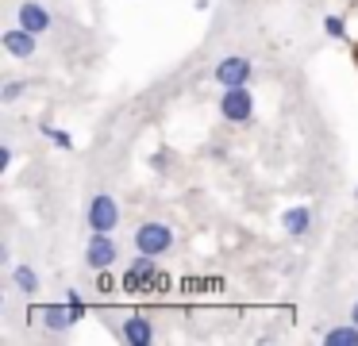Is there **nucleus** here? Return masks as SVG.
<instances>
[{
	"label": "nucleus",
	"instance_id": "obj_1",
	"mask_svg": "<svg viewBox=\"0 0 358 346\" xmlns=\"http://www.w3.org/2000/svg\"><path fill=\"white\" fill-rule=\"evenodd\" d=\"M120 289L124 292H155V289H166V277L158 273V261L150 258V254H139V258L124 269Z\"/></svg>",
	"mask_w": 358,
	"mask_h": 346
},
{
	"label": "nucleus",
	"instance_id": "obj_2",
	"mask_svg": "<svg viewBox=\"0 0 358 346\" xmlns=\"http://www.w3.org/2000/svg\"><path fill=\"white\" fill-rule=\"evenodd\" d=\"M220 115H224L227 123H250L255 120V96H250L247 85L224 89V96H220Z\"/></svg>",
	"mask_w": 358,
	"mask_h": 346
},
{
	"label": "nucleus",
	"instance_id": "obj_3",
	"mask_svg": "<svg viewBox=\"0 0 358 346\" xmlns=\"http://www.w3.org/2000/svg\"><path fill=\"white\" fill-rule=\"evenodd\" d=\"M135 250L150 254V258H162L166 250H173V227H166V223H143L135 231Z\"/></svg>",
	"mask_w": 358,
	"mask_h": 346
},
{
	"label": "nucleus",
	"instance_id": "obj_4",
	"mask_svg": "<svg viewBox=\"0 0 358 346\" xmlns=\"http://www.w3.org/2000/svg\"><path fill=\"white\" fill-rule=\"evenodd\" d=\"M116 258H120V246H116V238H112V231H93V238H89V246H85V266L101 273V269L116 266Z\"/></svg>",
	"mask_w": 358,
	"mask_h": 346
},
{
	"label": "nucleus",
	"instance_id": "obj_5",
	"mask_svg": "<svg viewBox=\"0 0 358 346\" xmlns=\"http://www.w3.org/2000/svg\"><path fill=\"white\" fill-rule=\"evenodd\" d=\"M85 223H89V231H116V223H120V204L108 196V192L93 196V200H89V208H85Z\"/></svg>",
	"mask_w": 358,
	"mask_h": 346
},
{
	"label": "nucleus",
	"instance_id": "obj_6",
	"mask_svg": "<svg viewBox=\"0 0 358 346\" xmlns=\"http://www.w3.org/2000/svg\"><path fill=\"white\" fill-rule=\"evenodd\" d=\"M250 73H255V66H250V58H243V54H227L224 62H216V85H224V89H235V85H247Z\"/></svg>",
	"mask_w": 358,
	"mask_h": 346
},
{
	"label": "nucleus",
	"instance_id": "obj_7",
	"mask_svg": "<svg viewBox=\"0 0 358 346\" xmlns=\"http://www.w3.org/2000/svg\"><path fill=\"white\" fill-rule=\"evenodd\" d=\"M16 20H20V27H27L31 35H43V31H50L55 15H50L39 0H24V4H20V12H16Z\"/></svg>",
	"mask_w": 358,
	"mask_h": 346
},
{
	"label": "nucleus",
	"instance_id": "obj_8",
	"mask_svg": "<svg viewBox=\"0 0 358 346\" xmlns=\"http://www.w3.org/2000/svg\"><path fill=\"white\" fill-rule=\"evenodd\" d=\"M35 38H39V35H31L27 27H20V23H16V27L4 31V38H0V43H4V50H8L12 58H31V54L39 50V46H35Z\"/></svg>",
	"mask_w": 358,
	"mask_h": 346
},
{
	"label": "nucleus",
	"instance_id": "obj_9",
	"mask_svg": "<svg viewBox=\"0 0 358 346\" xmlns=\"http://www.w3.org/2000/svg\"><path fill=\"white\" fill-rule=\"evenodd\" d=\"M39 323L47 331H70L73 323H78V315H73L70 304H43L39 308Z\"/></svg>",
	"mask_w": 358,
	"mask_h": 346
},
{
	"label": "nucleus",
	"instance_id": "obj_10",
	"mask_svg": "<svg viewBox=\"0 0 358 346\" xmlns=\"http://www.w3.org/2000/svg\"><path fill=\"white\" fill-rule=\"evenodd\" d=\"M120 335H124V343H131V346H150L155 343V323H150L147 315H131V319H124Z\"/></svg>",
	"mask_w": 358,
	"mask_h": 346
},
{
	"label": "nucleus",
	"instance_id": "obj_11",
	"mask_svg": "<svg viewBox=\"0 0 358 346\" xmlns=\"http://www.w3.org/2000/svg\"><path fill=\"white\" fill-rule=\"evenodd\" d=\"M281 227H285L293 238H304V235L312 231V208H308V204L285 208V212H281Z\"/></svg>",
	"mask_w": 358,
	"mask_h": 346
},
{
	"label": "nucleus",
	"instance_id": "obj_12",
	"mask_svg": "<svg viewBox=\"0 0 358 346\" xmlns=\"http://www.w3.org/2000/svg\"><path fill=\"white\" fill-rule=\"evenodd\" d=\"M324 343L327 346H358V323L350 319V323H343V327H331L324 335Z\"/></svg>",
	"mask_w": 358,
	"mask_h": 346
},
{
	"label": "nucleus",
	"instance_id": "obj_13",
	"mask_svg": "<svg viewBox=\"0 0 358 346\" xmlns=\"http://www.w3.org/2000/svg\"><path fill=\"white\" fill-rule=\"evenodd\" d=\"M12 284H16L20 292H27V296H35V292H39V273H35L31 266H16L12 269Z\"/></svg>",
	"mask_w": 358,
	"mask_h": 346
},
{
	"label": "nucleus",
	"instance_id": "obj_14",
	"mask_svg": "<svg viewBox=\"0 0 358 346\" xmlns=\"http://www.w3.org/2000/svg\"><path fill=\"white\" fill-rule=\"evenodd\" d=\"M39 131H43V135H47L55 146H58V150H73V135H70V131H62V127H50V123H39Z\"/></svg>",
	"mask_w": 358,
	"mask_h": 346
},
{
	"label": "nucleus",
	"instance_id": "obj_15",
	"mask_svg": "<svg viewBox=\"0 0 358 346\" xmlns=\"http://www.w3.org/2000/svg\"><path fill=\"white\" fill-rule=\"evenodd\" d=\"M324 35H331V38H343V35H347V23H343V15H324Z\"/></svg>",
	"mask_w": 358,
	"mask_h": 346
},
{
	"label": "nucleus",
	"instance_id": "obj_16",
	"mask_svg": "<svg viewBox=\"0 0 358 346\" xmlns=\"http://www.w3.org/2000/svg\"><path fill=\"white\" fill-rule=\"evenodd\" d=\"M24 89H27L24 81H8L4 89H0V100H4V104H12V100H20V96H24Z\"/></svg>",
	"mask_w": 358,
	"mask_h": 346
},
{
	"label": "nucleus",
	"instance_id": "obj_17",
	"mask_svg": "<svg viewBox=\"0 0 358 346\" xmlns=\"http://www.w3.org/2000/svg\"><path fill=\"white\" fill-rule=\"evenodd\" d=\"M66 304L73 308V315H78V323L85 319V300H81V292H78V289H70V292H66Z\"/></svg>",
	"mask_w": 358,
	"mask_h": 346
},
{
	"label": "nucleus",
	"instance_id": "obj_18",
	"mask_svg": "<svg viewBox=\"0 0 358 346\" xmlns=\"http://www.w3.org/2000/svg\"><path fill=\"white\" fill-rule=\"evenodd\" d=\"M112 284H116V277H112L108 269H101V277H96V289H101V292H108Z\"/></svg>",
	"mask_w": 358,
	"mask_h": 346
},
{
	"label": "nucleus",
	"instance_id": "obj_19",
	"mask_svg": "<svg viewBox=\"0 0 358 346\" xmlns=\"http://www.w3.org/2000/svg\"><path fill=\"white\" fill-rule=\"evenodd\" d=\"M12 166V146H0V169Z\"/></svg>",
	"mask_w": 358,
	"mask_h": 346
},
{
	"label": "nucleus",
	"instance_id": "obj_20",
	"mask_svg": "<svg viewBox=\"0 0 358 346\" xmlns=\"http://www.w3.org/2000/svg\"><path fill=\"white\" fill-rule=\"evenodd\" d=\"M350 319H355V323H358V300H355V308H350Z\"/></svg>",
	"mask_w": 358,
	"mask_h": 346
},
{
	"label": "nucleus",
	"instance_id": "obj_21",
	"mask_svg": "<svg viewBox=\"0 0 358 346\" xmlns=\"http://www.w3.org/2000/svg\"><path fill=\"white\" fill-rule=\"evenodd\" d=\"M355 196H358V189H355Z\"/></svg>",
	"mask_w": 358,
	"mask_h": 346
}]
</instances>
